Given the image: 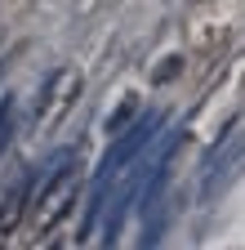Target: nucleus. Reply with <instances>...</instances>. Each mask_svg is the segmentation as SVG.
<instances>
[{
	"label": "nucleus",
	"instance_id": "39448f33",
	"mask_svg": "<svg viewBox=\"0 0 245 250\" xmlns=\"http://www.w3.org/2000/svg\"><path fill=\"white\" fill-rule=\"evenodd\" d=\"M134 112H138V99H125V103H120V107L107 116V134H120V130L134 121Z\"/></svg>",
	"mask_w": 245,
	"mask_h": 250
},
{
	"label": "nucleus",
	"instance_id": "0eeeda50",
	"mask_svg": "<svg viewBox=\"0 0 245 250\" xmlns=\"http://www.w3.org/2000/svg\"><path fill=\"white\" fill-rule=\"evenodd\" d=\"M178 72H183V58H165L161 67H156V76H151V81H156V85H170Z\"/></svg>",
	"mask_w": 245,
	"mask_h": 250
},
{
	"label": "nucleus",
	"instance_id": "7ed1b4c3",
	"mask_svg": "<svg viewBox=\"0 0 245 250\" xmlns=\"http://www.w3.org/2000/svg\"><path fill=\"white\" fill-rule=\"evenodd\" d=\"M76 94H80V76L76 72H54L49 76V85L40 94V125H45V130L63 121V112L76 103Z\"/></svg>",
	"mask_w": 245,
	"mask_h": 250
},
{
	"label": "nucleus",
	"instance_id": "f03ea898",
	"mask_svg": "<svg viewBox=\"0 0 245 250\" xmlns=\"http://www.w3.org/2000/svg\"><path fill=\"white\" fill-rule=\"evenodd\" d=\"M76 179H80V170H76V156H72V161H63V166L49 174V183L36 192V232H40V237H45V232L58 224V219L72 210L76 188H80Z\"/></svg>",
	"mask_w": 245,
	"mask_h": 250
},
{
	"label": "nucleus",
	"instance_id": "20e7f679",
	"mask_svg": "<svg viewBox=\"0 0 245 250\" xmlns=\"http://www.w3.org/2000/svg\"><path fill=\"white\" fill-rule=\"evenodd\" d=\"M22 206H27V183L18 179V183L9 188L5 206H0V237H9V232L18 228V219H22Z\"/></svg>",
	"mask_w": 245,
	"mask_h": 250
},
{
	"label": "nucleus",
	"instance_id": "423d86ee",
	"mask_svg": "<svg viewBox=\"0 0 245 250\" xmlns=\"http://www.w3.org/2000/svg\"><path fill=\"white\" fill-rule=\"evenodd\" d=\"M9 134H14V99L5 94V99H0V156L9 147Z\"/></svg>",
	"mask_w": 245,
	"mask_h": 250
},
{
	"label": "nucleus",
	"instance_id": "f257e3e1",
	"mask_svg": "<svg viewBox=\"0 0 245 250\" xmlns=\"http://www.w3.org/2000/svg\"><path fill=\"white\" fill-rule=\"evenodd\" d=\"M156 125H161L156 116H147V121H134L130 130H120V134H116L112 152L103 156V166H98V179H94V206H89V219H85V232L94 228V214H98V206H103V192H107V188L116 183V174L125 170V166L134 161L138 152H147V143L156 139Z\"/></svg>",
	"mask_w": 245,
	"mask_h": 250
}]
</instances>
